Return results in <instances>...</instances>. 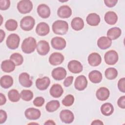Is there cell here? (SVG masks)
I'll list each match as a JSON object with an SVG mask.
<instances>
[{"label":"cell","instance_id":"cell-25","mask_svg":"<svg viewBox=\"0 0 125 125\" xmlns=\"http://www.w3.org/2000/svg\"><path fill=\"white\" fill-rule=\"evenodd\" d=\"M15 64L11 60H6L2 62L1 68L2 70L6 73L13 71L15 68Z\"/></svg>","mask_w":125,"mask_h":125},{"label":"cell","instance_id":"cell-28","mask_svg":"<svg viewBox=\"0 0 125 125\" xmlns=\"http://www.w3.org/2000/svg\"><path fill=\"white\" fill-rule=\"evenodd\" d=\"M88 78L92 83H98L102 81L103 76L100 71L98 70H93L89 73Z\"/></svg>","mask_w":125,"mask_h":125},{"label":"cell","instance_id":"cell-4","mask_svg":"<svg viewBox=\"0 0 125 125\" xmlns=\"http://www.w3.org/2000/svg\"><path fill=\"white\" fill-rule=\"evenodd\" d=\"M20 38L19 36L15 33L10 34L6 41V44L8 48L14 50L17 49L19 45Z\"/></svg>","mask_w":125,"mask_h":125},{"label":"cell","instance_id":"cell-42","mask_svg":"<svg viewBox=\"0 0 125 125\" xmlns=\"http://www.w3.org/2000/svg\"><path fill=\"white\" fill-rule=\"evenodd\" d=\"M117 104L118 106L121 108H125V96H122L118 99Z\"/></svg>","mask_w":125,"mask_h":125},{"label":"cell","instance_id":"cell-49","mask_svg":"<svg viewBox=\"0 0 125 125\" xmlns=\"http://www.w3.org/2000/svg\"><path fill=\"white\" fill-rule=\"evenodd\" d=\"M44 125H55L56 123L53 121V120H47L46 121L44 124Z\"/></svg>","mask_w":125,"mask_h":125},{"label":"cell","instance_id":"cell-19","mask_svg":"<svg viewBox=\"0 0 125 125\" xmlns=\"http://www.w3.org/2000/svg\"><path fill=\"white\" fill-rule=\"evenodd\" d=\"M88 62L92 66H97L102 62V58L99 54L96 52L91 53L88 57Z\"/></svg>","mask_w":125,"mask_h":125},{"label":"cell","instance_id":"cell-47","mask_svg":"<svg viewBox=\"0 0 125 125\" xmlns=\"http://www.w3.org/2000/svg\"><path fill=\"white\" fill-rule=\"evenodd\" d=\"M0 42H2L3 41V40H4V39L5 37V33L4 31L2 29L0 30Z\"/></svg>","mask_w":125,"mask_h":125},{"label":"cell","instance_id":"cell-44","mask_svg":"<svg viewBox=\"0 0 125 125\" xmlns=\"http://www.w3.org/2000/svg\"><path fill=\"white\" fill-rule=\"evenodd\" d=\"M73 77L72 76H68L64 80L63 82V84L65 87H68L71 85L73 83Z\"/></svg>","mask_w":125,"mask_h":125},{"label":"cell","instance_id":"cell-41","mask_svg":"<svg viewBox=\"0 0 125 125\" xmlns=\"http://www.w3.org/2000/svg\"><path fill=\"white\" fill-rule=\"evenodd\" d=\"M125 78H122L120 79L118 83V87L119 90L123 92H125Z\"/></svg>","mask_w":125,"mask_h":125},{"label":"cell","instance_id":"cell-24","mask_svg":"<svg viewBox=\"0 0 125 125\" xmlns=\"http://www.w3.org/2000/svg\"><path fill=\"white\" fill-rule=\"evenodd\" d=\"M86 21L87 23L90 26H97L101 21V19L99 15L95 13H92L88 15Z\"/></svg>","mask_w":125,"mask_h":125},{"label":"cell","instance_id":"cell-26","mask_svg":"<svg viewBox=\"0 0 125 125\" xmlns=\"http://www.w3.org/2000/svg\"><path fill=\"white\" fill-rule=\"evenodd\" d=\"M104 20L107 24L114 25L118 21V16L115 12L113 11H108L105 14Z\"/></svg>","mask_w":125,"mask_h":125},{"label":"cell","instance_id":"cell-29","mask_svg":"<svg viewBox=\"0 0 125 125\" xmlns=\"http://www.w3.org/2000/svg\"><path fill=\"white\" fill-rule=\"evenodd\" d=\"M83 20L80 17H75L73 19L71 22V26L75 31H80L84 27Z\"/></svg>","mask_w":125,"mask_h":125},{"label":"cell","instance_id":"cell-39","mask_svg":"<svg viewBox=\"0 0 125 125\" xmlns=\"http://www.w3.org/2000/svg\"><path fill=\"white\" fill-rule=\"evenodd\" d=\"M10 6V1L9 0H0V9L6 10Z\"/></svg>","mask_w":125,"mask_h":125},{"label":"cell","instance_id":"cell-20","mask_svg":"<svg viewBox=\"0 0 125 125\" xmlns=\"http://www.w3.org/2000/svg\"><path fill=\"white\" fill-rule=\"evenodd\" d=\"M37 10L39 16L42 18H48L50 15V8L45 4H41L38 5Z\"/></svg>","mask_w":125,"mask_h":125},{"label":"cell","instance_id":"cell-33","mask_svg":"<svg viewBox=\"0 0 125 125\" xmlns=\"http://www.w3.org/2000/svg\"><path fill=\"white\" fill-rule=\"evenodd\" d=\"M8 97L9 100L12 102H17L21 98V95L16 89H13L8 92Z\"/></svg>","mask_w":125,"mask_h":125},{"label":"cell","instance_id":"cell-43","mask_svg":"<svg viewBox=\"0 0 125 125\" xmlns=\"http://www.w3.org/2000/svg\"><path fill=\"white\" fill-rule=\"evenodd\" d=\"M7 118V113L6 111L3 110H0V124H2L6 121Z\"/></svg>","mask_w":125,"mask_h":125},{"label":"cell","instance_id":"cell-3","mask_svg":"<svg viewBox=\"0 0 125 125\" xmlns=\"http://www.w3.org/2000/svg\"><path fill=\"white\" fill-rule=\"evenodd\" d=\"M35 24V19L31 16H27L22 18L20 21V27L24 31L31 30Z\"/></svg>","mask_w":125,"mask_h":125},{"label":"cell","instance_id":"cell-13","mask_svg":"<svg viewBox=\"0 0 125 125\" xmlns=\"http://www.w3.org/2000/svg\"><path fill=\"white\" fill-rule=\"evenodd\" d=\"M66 70L62 67H58L53 69L51 72L52 77L57 81H61L64 79L66 76Z\"/></svg>","mask_w":125,"mask_h":125},{"label":"cell","instance_id":"cell-7","mask_svg":"<svg viewBox=\"0 0 125 125\" xmlns=\"http://www.w3.org/2000/svg\"><path fill=\"white\" fill-rule=\"evenodd\" d=\"M52 47L59 50H62L65 48L66 42L64 39L61 37H55L53 38L51 41Z\"/></svg>","mask_w":125,"mask_h":125},{"label":"cell","instance_id":"cell-8","mask_svg":"<svg viewBox=\"0 0 125 125\" xmlns=\"http://www.w3.org/2000/svg\"><path fill=\"white\" fill-rule=\"evenodd\" d=\"M36 48L38 53L42 56L47 55L50 51L49 43L44 40L40 41L37 44Z\"/></svg>","mask_w":125,"mask_h":125},{"label":"cell","instance_id":"cell-45","mask_svg":"<svg viewBox=\"0 0 125 125\" xmlns=\"http://www.w3.org/2000/svg\"><path fill=\"white\" fill-rule=\"evenodd\" d=\"M118 2L117 0H105L104 3L106 6L108 7H113L116 5Z\"/></svg>","mask_w":125,"mask_h":125},{"label":"cell","instance_id":"cell-27","mask_svg":"<svg viewBox=\"0 0 125 125\" xmlns=\"http://www.w3.org/2000/svg\"><path fill=\"white\" fill-rule=\"evenodd\" d=\"M122 34L121 29L117 27L111 28L107 32V36L111 40L117 39Z\"/></svg>","mask_w":125,"mask_h":125},{"label":"cell","instance_id":"cell-36","mask_svg":"<svg viewBox=\"0 0 125 125\" xmlns=\"http://www.w3.org/2000/svg\"><path fill=\"white\" fill-rule=\"evenodd\" d=\"M6 29L10 31H13L17 29L18 27V22L14 19L8 20L5 23Z\"/></svg>","mask_w":125,"mask_h":125},{"label":"cell","instance_id":"cell-38","mask_svg":"<svg viewBox=\"0 0 125 125\" xmlns=\"http://www.w3.org/2000/svg\"><path fill=\"white\" fill-rule=\"evenodd\" d=\"M74 97L71 94L66 95L62 100V104L65 106H71L74 102Z\"/></svg>","mask_w":125,"mask_h":125},{"label":"cell","instance_id":"cell-2","mask_svg":"<svg viewBox=\"0 0 125 125\" xmlns=\"http://www.w3.org/2000/svg\"><path fill=\"white\" fill-rule=\"evenodd\" d=\"M52 28L55 34L63 35L65 34L68 31V24L65 21L57 20L52 24Z\"/></svg>","mask_w":125,"mask_h":125},{"label":"cell","instance_id":"cell-11","mask_svg":"<svg viewBox=\"0 0 125 125\" xmlns=\"http://www.w3.org/2000/svg\"><path fill=\"white\" fill-rule=\"evenodd\" d=\"M67 67L69 71L74 74H78L81 72L83 69L82 63L77 60L70 61L67 65Z\"/></svg>","mask_w":125,"mask_h":125},{"label":"cell","instance_id":"cell-18","mask_svg":"<svg viewBox=\"0 0 125 125\" xmlns=\"http://www.w3.org/2000/svg\"><path fill=\"white\" fill-rule=\"evenodd\" d=\"M50 80L48 77H43L42 78H38L36 81V86L40 90H44L49 86Z\"/></svg>","mask_w":125,"mask_h":125},{"label":"cell","instance_id":"cell-12","mask_svg":"<svg viewBox=\"0 0 125 125\" xmlns=\"http://www.w3.org/2000/svg\"><path fill=\"white\" fill-rule=\"evenodd\" d=\"M87 85V80L84 75H80L78 76L74 82L75 88L79 90H83Z\"/></svg>","mask_w":125,"mask_h":125},{"label":"cell","instance_id":"cell-14","mask_svg":"<svg viewBox=\"0 0 125 125\" xmlns=\"http://www.w3.org/2000/svg\"><path fill=\"white\" fill-rule=\"evenodd\" d=\"M63 55L59 52H54L51 54L49 58V62L52 65L61 64L64 61Z\"/></svg>","mask_w":125,"mask_h":125},{"label":"cell","instance_id":"cell-22","mask_svg":"<svg viewBox=\"0 0 125 125\" xmlns=\"http://www.w3.org/2000/svg\"><path fill=\"white\" fill-rule=\"evenodd\" d=\"M112 44V40L107 37H101L97 41L98 46L102 50H105L111 46Z\"/></svg>","mask_w":125,"mask_h":125},{"label":"cell","instance_id":"cell-21","mask_svg":"<svg viewBox=\"0 0 125 125\" xmlns=\"http://www.w3.org/2000/svg\"><path fill=\"white\" fill-rule=\"evenodd\" d=\"M110 92L108 88L105 87H101L99 88L96 92V96L97 98L101 101L106 100L109 97Z\"/></svg>","mask_w":125,"mask_h":125},{"label":"cell","instance_id":"cell-15","mask_svg":"<svg viewBox=\"0 0 125 125\" xmlns=\"http://www.w3.org/2000/svg\"><path fill=\"white\" fill-rule=\"evenodd\" d=\"M50 31L49 26L45 22L38 23L36 28V33L40 36H44L48 34Z\"/></svg>","mask_w":125,"mask_h":125},{"label":"cell","instance_id":"cell-5","mask_svg":"<svg viewBox=\"0 0 125 125\" xmlns=\"http://www.w3.org/2000/svg\"><path fill=\"white\" fill-rule=\"evenodd\" d=\"M17 9L21 14H27L31 11L33 9V4L29 0H22L17 4Z\"/></svg>","mask_w":125,"mask_h":125},{"label":"cell","instance_id":"cell-48","mask_svg":"<svg viewBox=\"0 0 125 125\" xmlns=\"http://www.w3.org/2000/svg\"><path fill=\"white\" fill-rule=\"evenodd\" d=\"M91 125H104V123L102 121H101V120H94L91 123Z\"/></svg>","mask_w":125,"mask_h":125},{"label":"cell","instance_id":"cell-9","mask_svg":"<svg viewBox=\"0 0 125 125\" xmlns=\"http://www.w3.org/2000/svg\"><path fill=\"white\" fill-rule=\"evenodd\" d=\"M24 115L27 119L36 120L40 118L41 115V112L38 109L34 107H30L25 110Z\"/></svg>","mask_w":125,"mask_h":125},{"label":"cell","instance_id":"cell-34","mask_svg":"<svg viewBox=\"0 0 125 125\" xmlns=\"http://www.w3.org/2000/svg\"><path fill=\"white\" fill-rule=\"evenodd\" d=\"M118 71L117 69L113 67L107 68L104 72V75L106 79L108 80L115 79L118 76Z\"/></svg>","mask_w":125,"mask_h":125},{"label":"cell","instance_id":"cell-10","mask_svg":"<svg viewBox=\"0 0 125 125\" xmlns=\"http://www.w3.org/2000/svg\"><path fill=\"white\" fill-rule=\"evenodd\" d=\"M60 118L62 122L65 124H70L74 120V115L71 111L64 109L60 112Z\"/></svg>","mask_w":125,"mask_h":125},{"label":"cell","instance_id":"cell-35","mask_svg":"<svg viewBox=\"0 0 125 125\" xmlns=\"http://www.w3.org/2000/svg\"><path fill=\"white\" fill-rule=\"evenodd\" d=\"M10 60L13 61L16 66L21 65L23 62L22 56L18 53H13L10 57Z\"/></svg>","mask_w":125,"mask_h":125},{"label":"cell","instance_id":"cell-17","mask_svg":"<svg viewBox=\"0 0 125 125\" xmlns=\"http://www.w3.org/2000/svg\"><path fill=\"white\" fill-rule=\"evenodd\" d=\"M57 15L61 18H68L72 15V10L68 5H62L58 8L57 10Z\"/></svg>","mask_w":125,"mask_h":125},{"label":"cell","instance_id":"cell-32","mask_svg":"<svg viewBox=\"0 0 125 125\" xmlns=\"http://www.w3.org/2000/svg\"><path fill=\"white\" fill-rule=\"evenodd\" d=\"M60 106V104L58 100H52L46 104L45 109L49 112H53L56 111Z\"/></svg>","mask_w":125,"mask_h":125},{"label":"cell","instance_id":"cell-40","mask_svg":"<svg viewBox=\"0 0 125 125\" xmlns=\"http://www.w3.org/2000/svg\"><path fill=\"white\" fill-rule=\"evenodd\" d=\"M44 99L42 97H37L33 101V103L34 105L37 107L42 106L44 103Z\"/></svg>","mask_w":125,"mask_h":125},{"label":"cell","instance_id":"cell-30","mask_svg":"<svg viewBox=\"0 0 125 125\" xmlns=\"http://www.w3.org/2000/svg\"><path fill=\"white\" fill-rule=\"evenodd\" d=\"M0 86L5 89L10 87L13 84V78L9 75H4L2 76L0 80Z\"/></svg>","mask_w":125,"mask_h":125},{"label":"cell","instance_id":"cell-37","mask_svg":"<svg viewBox=\"0 0 125 125\" xmlns=\"http://www.w3.org/2000/svg\"><path fill=\"white\" fill-rule=\"evenodd\" d=\"M21 98L25 101H30L33 98V93L30 90H23L21 91Z\"/></svg>","mask_w":125,"mask_h":125},{"label":"cell","instance_id":"cell-31","mask_svg":"<svg viewBox=\"0 0 125 125\" xmlns=\"http://www.w3.org/2000/svg\"><path fill=\"white\" fill-rule=\"evenodd\" d=\"M101 111L103 115L108 116L113 113L114 107L111 103H105L101 106Z\"/></svg>","mask_w":125,"mask_h":125},{"label":"cell","instance_id":"cell-6","mask_svg":"<svg viewBox=\"0 0 125 125\" xmlns=\"http://www.w3.org/2000/svg\"><path fill=\"white\" fill-rule=\"evenodd\" d=\"M119 57L117 52L113 50H110L106 52L104 56V60L108 65H114L118 61Z\"/></svg>","mask_w":125,"mask_h":125},{"label":"cell","instance_id":"cell-46","mask_svg":"<svg viewBox=\"0 0 125 125\" xmlns=\"http://www.w3.org/2000/svg\"><path fill=\"white\" fill-rule=\"evenodd\" d=\"M6 102V99L4 95L2 93H0V105H2L5 104Z\"/></svg>","mask_w":125,"mask_h":125},{"label":"cell","instance_id":"cell-16","mask_svg":"<svg viewBox=\"0 0 125 125\" xmlns=\"http://www.w3.org/2000/svg\"><path fill=\"white\" fill-rule=\"evenodd\" d=\"M20 83L23 87H30L32 86L33 82L30 79L29 75L26 72H22L19 76Z\"/></svg>","mask_w":125,"mask_h":125},{"label":"cell","instance_id":"cell-1","mask_svg":"<svg viewBox=\"0 0 125 125\" xmlns=\"http://www.w3.org/2000/svg\"><path fill=\"white\" fill-rule=\"evenodd\" d=\"M37 47V42L35 39L32 37L25 38L22 42L21 48L23 52L26 54L33 53Z\"/></svg>","mask_w":125,"mask_h":125},{"label":"cell","instance_id":"cell-23","mask_svg":"<svg viewBox=\"0 0 125 125\" xmlns=\"http://www.w3.org/2000/svg\"><path fill=\"white\" fill-rule=\"evenodd\" d=\"M49 93L53 97L58 98L62 95L63 93V90L60 84L55 83L52 85L50 88Z\"/></svg>","mask_w":125,"mask_h":125}]
</instances>
